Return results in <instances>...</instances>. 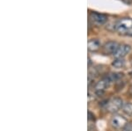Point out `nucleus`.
Returning <instances> with one entry per match:
<instances>
[{"label": "nucleus", "mask_w": 132, "mask_h": 131, "mask_svg": "<svg viewBox=\"0 0 132 131\" xmlns=\"http://www.w3.org/2000/svg\"><path fill=\"white\" fill-rule=\"evenodd\" d=\"M122 128H123V131H132V123L131 122H129V123H127Z\"/></svg>", "instance_id": "nucleus-11"}, {"label": "nucleus", "mask_w": 132, "mask_h": 131, "mask_svg": "<svg viewBox=\"0 0 132 131\" xmlns=\"http://www.w3.org/2000/svg\"><path fill=\"white\" fill-rule=\"evenodd\" d=\"M112 65L116 69H121L125 66V61L123 58H116L114 62L112 63Z\"/></svg>", "instance_id": "nucleus-9"}, {"label": "nucleus", "mask_w": 132, "mask_h": 131, "mask_svg": "<svg viewBox=\"0 0 132 131\" xmlns=\"http://www.w3.org/2000/svg\"><path fill=\"white\" fill-rule=\"evenodd\" d=\"M130 50H131L130 46L128 45V44H122V45H121L119 47L117 51L114 54V56L116 58H123L130 52Z\"/></svg>", "instance_id": "nucleus-6"}, {"label": "nucleus", "mask_w": 132, "mask_h": 131, "mask_svg": "<svg viewBox=\"0 0 132 131\" xmlns=\"http://www.w3.org/2000/svg\"><path fill=\"white\" fill-rule=\"evenodd\" d=\"M101 47V42L97 39H92L88 41V49L90 51H97Z\"/></svg>", "instance_id": "nucleus-7"}, {"label": "nucleus", "mask_w": 132, "mask_h": 131, "mask_svg": "<svg viewBox=\"0 0 132 131\" xmlns=\"http://www.w3.org/2000/svg\"><path fill=\"white\" fill-rule=\"evenodd\" d=\"M116 31L121 34H129L132 30V19L131 18H123L116 23Z\"/></svg>", "instance_id": "nucleus-1"}, {"label": "nucleus", "mask_w": 132, "mask_h": 131, "mask_svg": "<svg viewBox=\"0 0 132 131\" xmlns=\"http://www.w3.org/2000/svg\"><path fill=\"white\" fill-rule=\"evenodd\" d=\"M109 82H110L109 78L102 79L100 82H98V84H96V87H95V88H96V90L99 91V92H100V91L102 92V91H104L108 86V84H109Z\"/></svg>", "instance_id": "nucleus-8"}, {"label": "nucleus", "mask_w": 132, "mask_h": 131, "mask_svg": "<svg viewBox=\"0 0 132 131\" xmlns=\"http://www.w3.org/2000/svg\"><path fill=\"white\" fill-rule=\"evenodd\" d=\"M122 111L128 115H132V103L131 102L125 103L122 107Z\"/></svg>", "instance_id": "nucleus-10"}, {"label": "nucleus", "mask_w": 132, "mask_h": 131, "mask_svg": "<svg viewBox=\"0 0 132 131\" xmlns=\"http://www.w3.org/2000/svg\"><path fill=\"white\" fill-rule=\"evenodd\" d=\"M127 123V120L122 115H114L111 119V125L116 128H122Z\"/></svg>", "instance_id": "nucleus-4"}, {"label": "nucleus", "mask_w": 132, "mask_h": 131, "mask_svg": "<svg viewBox=\"0 0 132 131\" xmlns=\"http://www.w3.org/2000/svg\"><path fill=\"white\" fill-rule=\"evenodd\" d=\"M119 47H120V45H119L118 42L111 41H108L107 43L104 45L103 49H104V52H105L106 54H108V55L113 54L114 55V53L117 51V49L119 48Z\"/></svg>", "instance_id": "nucleus-5"}, {"label": "nucleus", "mask_w": 132, "mask_h": 131, "mask_svg": "<svg viewBox=\"0 0 132 131\" xmlns=\"http://www.w3.org/2000/svg\"><path fill=\"white\" fill-rule=\"evenodd\" d=\"M91 20L97 25H103L108 21V17L105 14L99 13V12H92L90 13Z\"/></svg>", "instance_id": "nucleus-3"}, {"label": "nucleus", "mask_w": 132, "mask_h": 131, "mask_svg": "<svg viewBox=\"0 0 132 131\" xmlns=\"http://www.w3.org/2000/svg\"><path fill=\"white\" fill-rule=\"evenodd\" d=\"M122 107H123V101L122 99L114 98L111 100H109V102L108 103L107 109L110 113H116L121 108H122Z\"/></svg>", "instance_id": "nucleus-2"}]
</instances>
